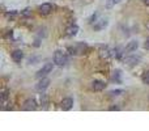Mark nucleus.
I'll return each mask as SVG.
<instances>
[{
    "instance_id": "nucleus-6",
    "label": "nucleus",
    "mask_w": 149,
    "mask_h": 131,
    "mask_svg": "<svg viewBox=\"0 0 149 131\" xmlns=\"http://www.w3.org/2000/svg\"><path fill=\"white\" fill-rule=\"evenodd\" d=\"M49 84H50V79L42 77L41 80H39V83L35 85V89L37 91H39V92H42V91H44V89L49 86Z\"/></svg>"
},
{
    "instance_id": "nucleus-18",
    "label": "nucleus",
    "mask_w": 149,
    "mask_h": 131,
    "mask_svg": "<svg viewBox=\"0 0 149 131\" xmlns=\"http://www.w3.org/2000/svg\"><path fill=\"white\" fill-rule=\"evenodd\" d=\"M112 79H114V80H116L118 83H120V71L119 70H116L114 72V76H112Z\"/></svg>"
},
{
    "instance_id": "nucleus-23",
    "label": "nucleus",
    "mask_w": 149,
    "mask_h": 131,
    "mask_svg": "<svg viewBox=\"0 0 149 131\" xmlns=\"http://www.w3.org/2000/svg\"><path fill=\"white\" fill-rule=\"evenodd\" d=\"M144 4H146V5H149V0H144Z\"/></svg>"
},
{
    "instance_id": "nucleus-8",
    "label": "nucleus",
    "mask_w": 149,
    "mask_h": 131,
    "mask_svg": "<svg viewBox=\"0 0 149 131\" xmlns=\"http://www.w3.org/2000/svg\"><path fill=\"white\" fill-rule=\"evenodd\" d=\"M106 88V84L103 83V81H99V80H94L93 83H91V89L96 92H99V91H103V89Z\"/></svg>"
},
{
    "instance_id": "nucleus-10",
    "label": "nucleus",
    "mask_w": 149,
    "mask_h": 131,
    "mask_svg": "<svg viewBox=\"0 0 149 131\" xmlns=\"http://www.w3.org/2000/svg\"><path fill=\"white\" fill-rule=\"evenodd\" d=\"M139 47V43L136 41H131L130 43L125 46L124 49V52H132V51H136V49Z\"/></svg>"
},
{
    "instance_id": "nucleus-1",
    "label": "nucleus",
    "mask_w": 149,
    "mask_h": 131,
    "mask_svg": "<svg viewBox=\"0 0 149 131\" xmlns=\"http://www.w3.org/2000/svg\"><path fill=\"white\" fill-rule=\"evenodd\" d=\"M68 62L67 59V55H65V52H63L62 50H56L54 54V63L56 66H59V67H63V66H65Z\"/></svg>"
},
{
    "instance_id": "nucleus-14",
    "label": "nucleus",
    "mask_w": 149,
    "mask_h": 131,
    "mask_svg": "<svg viewBox=\"0 0 149 131\" xmlns=\"http://www.w3.org/2000/svg\"><path fill=\"white\" fill-rule=\"evenodd\" d=\"M8 98H9V92H8V91H3L1 92V105H3L1 107L5 106V102H7Z\"/></svg>"
},
{
    "instance_id": "nucleus-3",
    "label": "nucleus",
    "mask_w": 149,
    "mask_h": 131,
    "mask_svg": "<svg viewBox=\"0 0 149 131\" xmlns=\"http://www.w3.org/2000/svg\"><path fill=\"white\" fill-rule=\"evenodd\" d=\"M85 49H86V45L85 43H77V45H75L73 47H69V51H71V54L72 55H78V54H82L84 51H85Z\"/></svg>"
},
{
    "instance_id": "nucleus-17",
    "label": "nucleus",
    "mask_w": 149,
    "mask_h": 131,
    "mask_svg": "<svg viewBox=\"0 0 149 131\" xmlns=\"http://www.w3.org/2000/svg\"><path fill=\"white\" fill-rule=\"evenodd\" d=\"M143 83L146 84V85H149V71L143 75Z\"/></svg>"
},
{
    "instance_id": "nucleus-12",
    "label": "nucleus",
    "mask_w": 149,
    "mask_h": 131,
    "mask_svg": "<svg viewBox=\"0 0 149 131\" xmlns=\"http://www.w3.org/2000/svg\"><path fill=\"white\" fill-rule=\"evenodd\" d=\"M139 60H140V56L132 55V56H125L124 62L127 63V64H130V66H133V64H136V63H139Z\"/></svg>"
},
{
    "instance_id": "nucleus-24",
    "label": "nucleus",
    "mask_w": 149,
    "mask_h": 131,
    "mask_svg": "<svg viewBox=\"0 0 149 131\" xmlns=\"http://www.w3.org/2000/svg\"><path fill=\"white\" fill-rule=\"evenodd\" d=\"M118 1H119V0H112V3H118Z\"/></svg>"
},
{
    "instance_id": "nucleus-13",
    "label": "nucleus",
    "mask_w": 149,
    "mask_h": 131,
    "mask_svg": "<svg viewBox=\"0 0 149 131\" xmlns=\"http://www.w3.org/2000/svg\"><path fill=\"white\" fill-rule=\"evenodd\" d=\"M77 31H78V26L77 25H71L69 28H67L65 33H67V36L73 37V36H76V34H77Z\"/></svg>"
},
{
    "instance_id": "nucleus-4",
    "label": "nucleus",
    "mask_w": 149,
    "mask_h": 131,
    "mask_svg": "<svg viewBox=\"0 0 149 131\" xmlns=\"http://www.w3.org/2000/svg\"><path fill=\"white\" fill-rule=\"evenodd\" d=\"M22 109L26 110V111H30V110H35V109H37V102H35V100H33V98L26 100V101L24 102Z\"/></svg>"
},
{
    "instance_id": "nucleus-20",
    "label": "nucleus",
    "mask_w": 149,
    "mask_h": 131,
    "mask_svg": "<svg viewBox=\"0 0 149 131\" xmlns=\"http://www.w3.org/2000/svg\"><path fill=\"white\" fill-rule=\"evenodd\" d=\"M123 91H120V89H118V91H112L110 92V96H119V94H122Z\"/></svg>"
},
{
    "instance_id": "nucleus-16",
    "label": "nucleus",
    "mask_w": 149,
    "mask_h": 131,
    "mask_svg": "<svg viewBox=\"0 0 149 131\" xmlns=\"http://www.w3.org/2000/svg\"><path fill=\"white\" fill-rule=\"evenodd\" d=\"M30 15H31V10L29 8H25L24 10H21V16H24V17H29Z\"/></svg>"
},
{
    "instance_id": "nucleus-19",
    "label": "nucleus",
    "mask_w": 149,
    "mask_h": 131,
    "mask_svg": "<svg viewBox=\"0 0 149 131\" xmlns=\"http://www.w3.org/2000/svg\"><path fill=\"white\" fill-rule=\"evenodd\" d=\"M41 102H42V105H43L44 107L47 106V96L46 94H42L41 96Z\"/></svg>"
},
{
    "instance_id": "nucleus-11",
    "label": "nucleus",
    "mask_w": 149,
    "mask_h": 131,
    "mask_svg": "<svg viewBox=\"0 0 149 131\" xmlns=\"http://www.w3.org/2000/svg\"><path fill=\"white\" fill-rule=\"evenodd\" d=\"M99 56H101L102 59H109V58L111 56V50H109L107 47H102V49L99 50Z\"/></svg>"
},
{
    "instance_id": "nucleus-5",
    "label": "nucleus",
    "mask_w": 149,
    "mask_h": 131,
    "mask_svg": "<svg viewBox=\"0 0 149 131\" xmlns=\"http://www.w3.org/2000/svg\"><path fill=\"white\" fill-rule=\"evenodd\" d=\"M38 10H39V13H41V15L47 16V15H50V13H51V10H52V5L50 4V3H43L42 5H39Z\"/></svg>"
},
{
    "instance_id": "nucleus-21",
    "label": "nucleus",
    "mask_w": 149,
    "mask_h": 131,
    "mask_svg": "<svg viewBox=\"0 0 149 131\" xmlns=\"http://www.w3.org/2000/svg\"><path fill=\"white\" fill-rule=\"evenodd\" d=\"M96 18H97V15H96V13H94V15H93V16H91V17H90V21H89V22H90V24L96 22Z\"/></svg>"
},
{
    "instance_id": "nucleus-7",
    "label": "nucleus",
    "mask_w": 149,
    "mask_h": 131,
    "mask_svg": "<svg viewBox=\"0 0 149 131\" xmlns=\"http://www.w3.org/2000/svg\"><path fill=\"white\" fill-rule=\"evenodd\" d=\"M72 106H73V98H71V97L63 98L62 104H60V107H62L63 110H69Z\"/></svg>"
},
{
    "instance_id": "nucleus-2",
    "label": "nucleus",
    "mask_w": 149,
    "mask_h": 131,
    "mask_svg": "<svg viewBox=\"0 0 149 131\" xmlns=\"http://www.w3.org/2000/svg\"><path fill=\"white\" fill-rule=\"evenodd\" d=\"M52 67H54V66H52V63H46V64H44L43 67H42L41 70H39L38 72L35 73V76H37L38 79L46 77V75H49V73L52 71Z\"/></svg>"
},
{
    "instance_id": "nucleus-22",
    "label": "nucleus",
    "mask_w": 149,
    "mask_h": 131,
    "mask_svg": "<svg viewBox=\"0 0 149 131\" xmlns=\"http://www.w3.org/2000/svg\"><path fill=\"white\" fill-rule=\"evenodd\" d=\"M144 47L149 50V39H148V41H145V43H144Z\"/></svg>"
},
{
    "instance_id": "nucleus-9",
    "label": "nucleus",
    "mask_w": 149,
    "mask_h": 131,
    "mask_svg": "<svg viewBox=\"0 0 149 131\" xmlns=\"http://www.w3.org/2000/svg\"><path fill=\"white\" fill-rule=\"evenodd\" d=\"M22 58H24V54H22V51H21V50H15V51L12 52V59H13V62L20 63L21 60H22Z\"/></svg>"
},
{
    "instance_id": "nucleus-15",
    "label": "nucleus",
    "mask_w": 149,
    "mask_h": 131,
    "mask_svg": "<svg viewBox=\"0 0 149 131\" xmlns=\"http://www.w3.org/2000/svg\"><path fill=\"white\" fill-rule=\"evenodd\" d=\"M120 55H122V49L116 47V49H112L111 50V56L112 58H120Z\"/></svg>"
}]
</instances>
